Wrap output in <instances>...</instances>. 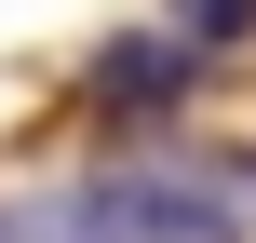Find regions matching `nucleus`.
<instances>
[{"label":"nucleus","instance_id":"f257e3e1","mask_svg":"<svg viewBox=\"0 0 256 243\" xmlns=\"http://www.w3.org/2000/svg\"><path fill=\"white\" fill-rule=\"evenodd\" d=\"M176 95H189V41H108V54H94V108L148 122V108H176Z\"/></svg>","mask_w":256,"mask_h":243},{"label":"nucleus","instance_id":"f03ea898","mask_svg":"<svg viewBox=\"0 0 256 243\" xmlns=\"http://www.w3.org/2000/svg\"><path fill=\"white\" fill-rule=\"evenodd\" d=\"M0 243H108L94 176H81V189H0Z\"/></svg>","mask_w":256,"mask_h":243},{"label":"nucleus","instance_id":"7ed1b4c3","mask_svg":"<svg viewBox=\"0 0 256 243\" xmlns=\"http://www.w3.org/2000/svg\"><path fill=\"white\" fill-rule=\"evenodd\" d=\"M256 0H176V41H243Z\"/></svg>","mask_w":256,"mask_h":243}]
</instances>
